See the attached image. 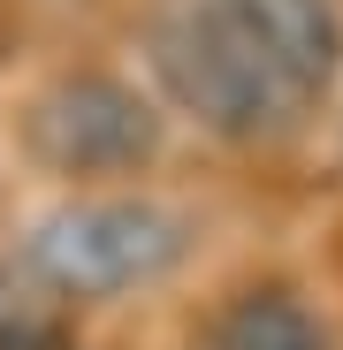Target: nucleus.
I'll use <instances>...</instances> for the list:
<instances>
[{
  "label": "nucleus",
  "mask_w": 343,
  "mask_h": 350,
  "mask_svg": "<svg viewBox=\"0 0 343 350\" xmlns=\"http://www.w3.org/2000/svg\"><path fill=\"white\" fill-rule=\"evenodd\" d=\"M191 259V213L145 191H84L31 221L23 267L62 297H130Z\"/></svg>",
  "instance_id": "1"
},
{
  "label": "nucleus",
  "mask_w": 343,
  "mask_h": 350,
  "mask_svg": "<svg viewBox=\"0 0 343 350\" xmlns=\"http://www.w3.org/2000/svg\"><path fill=\"white\" fill-rule=\"evenodd\" d=\"M145 69L168 107L191 114L214 137H267L298 114V99L275 84L229 0H160L145 23Z\"/></svg>",
  "instance_id": "2"
},
{
  "label": "nucleus",
  "mask_w": 343,
  "mask_h": 350,
  "mask_svg": "<svg viewBox=\"0 0 343 350\" xmlns=\"http://www.w3.org/2000/svg\"><path fill=\"white\" fill-rule=\"evenodd\" d=\"M23 145L53 175H138L160 152V107L123 77L77 69L23 107Z\"/></svg>",
  "instance_id": "3"
},
{
  "label": "nucleus",
  "mask_w": 343,
  "mask_h": 350,
  "mask_svg": "<svg viewBox=\"0 0 343 350\" xmlns=\"http://www.w3.org/2000/svg\"><path fill=\"white\" fill-rule=\"evenodd\" d=\"M229 16L244 23V38L259 46L275 84L298 99V114L343 77V16H335V0H229Z\"/></svg>",
  "instance_id": "4"
},
{
  "label": "nucleus",
  "mask_w": 343,
  "mask_h": 350,
  "mask_svg": "<svg viewBox=\"0 0 343 350\" xmlns=\"http://www.w3.org/2000/svg\"><path fill=\"white\" fill-rule=\"evenodd\" d=\"M214 350H328V327L290 289H252V297H237L221 312Z\"/></svg>",
  "instance_id": "5"
}]
</instances>
